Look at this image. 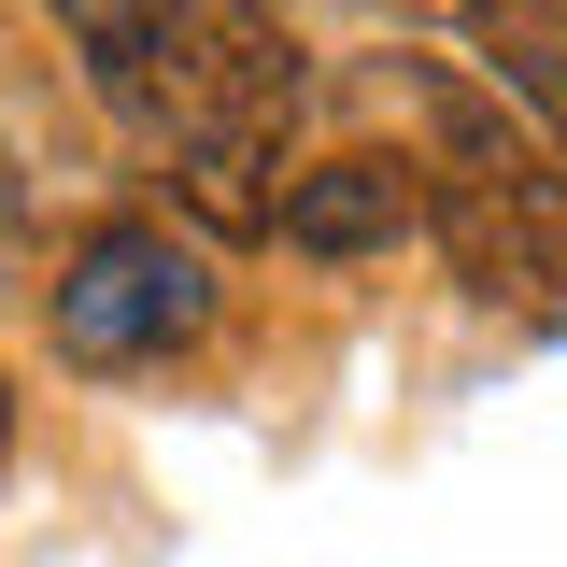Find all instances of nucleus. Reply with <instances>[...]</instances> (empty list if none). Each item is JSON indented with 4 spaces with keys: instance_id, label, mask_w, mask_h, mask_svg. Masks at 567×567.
<instances>
[{
    "instance_id": "nucleus-1",
    "label": "nucleus",
    "mask_w": 567,
    "mask_h": 567,
    "mask_svg": "<svg viewBox=\"0 0 567 567\" xmlns=\"http://www.w3.org/2000/svg\"><path fill=\"white\" fill-rule=\"evenodd\" d=\"M398 100L425 128V241L468 298H554L567 284V156L511 128V100L440 58H398Z\"/></svg>"
},
{
    "instance_id": "nucleus-2",
    "label": "nucleus",
    "mask_w": 567,
    "mask_h": 567,
    "mask_svg": "<svg viewBox=\"0 0 567 567\" xmlns=\"http://www.w3.org/2000/svg\"><path fill=\"white\" fill-rule=\"evenodd\" d=\"M43 312H58V354H71V369H156V354H185L213 327V256L171 241L156 213H100V227L58 256Z\"/></svg>"
},
{
    "instance_id": "nucleus-3",
    "label": "nucleus",
    "mask_w": 567,
    "mask_h": 567,
    "mask_svg": "<svg viewBox=\"0 0 567 567\" xmlns=\"http://www.w3.org/2000/svg\"><path fill=\"white\" fill-rule=\"evenodd\" d=\"M312 100L298 29L270 0H171V58H156V142H270Z\"/></svg>"
},
{
    "instance_id": "nucleus-4",
    "label": "nucleus",
    "mask_w": 567,
    "mask_h": 567,
    "mask_svg": "<svg viewBox=\"0 0 567 567\" xmlns=\"http://www.w3.org/2000/svg\"><path fill=\"white\" fill-rule=\"evenodd\" d=\"M425 227V156H312L298 185H284V227L270 241H298V256H398Z\"/></svg>"
},
{
    "instance_id": "nucleus-5",
    "label": "nucleus",
    "mask_w": 567,
    "mask_h": 567,
    "mask_svg": "<svg viewBox=\"0 0 567 567\" xmlns=\"http://www.w3.org/2000/svg\"><path fill=\"white\" fill-rule=\"evenodd\" d=\"M71 58H85V85L128 114L142 142H156V58H171V0H58Z\"/></svg>"
},
{
    "instance_id": "nucleus-6",
    "label": "nucleus",
    "mask_w": 567,
    "mask_h": 567,
    "mask_svg": "<svg viewBox=\"0 0 567 567\" xmlns=\"http://www.w3.org/2000/svg\"><path fill=\"white\" fill-rule=\"evenodd\" d=\"M468 29H483L496 100H525V114H539V142L567 156V14H554V0H483Z\"/></svg>"
},
{
    "instance_id": "nucleus-7",
    "label": "nucleus",
    "mask_w": 567,
    "mask_h": 567,
    "mask_svg": "<svg viewBox=\"0 0 567 567\" xmlns=\"http://www.w3.org/2000/svg\"><path fill=\"white\" fill-rule=\"evenodd\" d=\"M171 185L213 241H270L284 227V185H270V142H171Z\"/></svg>"
},
{
    "instance_id": "nucleus-8",
    "label": "nucleus",
    "mask_w": 567,
    "mask_h": 567,
    "mask_svg": "<svg viewBox=\"0 0 567 567\" xmlns=\"http://www.w3.org/2000/svg\"><path fill=\"white\" fill-rule=\"evenodd\" d=\"M29 256V171H14V142H0V270Z\"/></svg>"
},
{
    "instance_id": "nucleus-9",
    "label": "nucleus",
    "mask_w": 567,
    "mask_h": 567,
    "mask_svg": "<svg viewBox=\"0 0 567 567\" xmlns=\"http://www.w3.org/2000/svg\"><path fill=\"white\" fill-rule=\"evenodd\" d=\"M0 454H14V383H0Z\"/></svg>"
},
{
    "instance_id": "nucleus-10",
    "label": "nucleus",
    "mask_w": 567,
    "mask_h": 567,
    "mask_svg": "<svg viewBox=\"0 0 567 567\" xmlns=\"http://www.w3.org/2000/svg\"><path fill=\"white\" fill-rule=\"evenodd\" d=\"M425 14H483V0H425Z\"/></svg>"
}]
</instances>
